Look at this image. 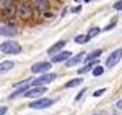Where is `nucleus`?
Segmentation results:
<instances>
[{"label": "nucleus", "mask_w": 122, "mask_h": 115, "mask_svg": "<svg viewBox=\"0 0 122 115\" xmlns=\"http://www.w3.org/2000/svg\"><path fill=\"white\" fill-rule=\"evenodd\" d=\"M17 11H18V15H20L21 18H30V17H32L34 6H32L30 2H28V0H23V2H20Z\"/></svg>", "instance_id": "obj_1"}, {"label": "nucleus", "mask_w": 122, "mask_h": 115, "mask_svg": "<svg viewBox=\"0 0 122 115\" xmlns=\"http://www.w3.org/2000/svg\"><path fill=\"white\" fill-rule=\"evenodd\" d=\"M0 51L5 52V54H18L21 51V46L17 43V41H12V40H8V41H3L0 45Z\"/></svg>", "instance_id": "obj_2"}, {"label": "nucleus", "mask_w": 122, "mask_h": 115, "mask_svg": "<svg viewBox=\"0 0 122 115\" xmlns=\"http://www.w3.org/2000/svg\"><path fill=\"white\" fill-rule=\"evenodd\" d=\"M53 103H55V100H52V98H38L30 103L29 107L30 109H46V107L52 106Z\"/></svg>", "instance_id": "obj_3"}, {"label": "nucleus", "mask_w": 122, "mask_h": 115, "mask_svg": "<svg viewBox=\"0 0 122 115\" xmlns=\"http://www.w3.org/2000/svg\"><path fill=\"white\" fill-rule=\"evenodd\" d=\"M121 58H122V49L119 48V49L113 51L108 57H107L105 66H107V68H113V66H116V64L119 63V60H121Z\"/></svg>", "instance_id": "obj_4"}, {"label": "nucleus", "mask_w": 122, "mask_h": 115, "mask_svg": "<svg viewBox=\"0 0 122 115\" xmlns=\"http://www.w3.org/2000/svg\"><path fill=\"white\" fill-rule=\"evenodd\" d=\"M55 78H56V75H55V74H43V75L38 77V78L32 80V84H34V86H44V84H47V83L53 81Z\"/></svg>", "instance_id": "obj_5"}, {"label": "nucleus", "mask_w": 122, "mask_h": 115, "mask_svg": "<svg viewBox=\"0 0 122 115\" xmlns=\"http://www.w3.org/2000/svg\"><path fill=\"white\" fill-rule=\"evenodd\" d=\"M47 92V89H46L44 86H35L34 89H28L25 92V97H28V98H40L43 94H46Z\"/></svg>", "instance_id": "obj_6"}, {"label": "nucleus", "mask_w": 122, "mask_h": 115, "mask_svg": "<svg viewBox=\"0 0 122 115\" xmlns=\"http://www.w3.org/2000/svg\"><path fill=\"white\" fill-rule=\"evenodd\" d=\"M49 69H52V63H49V61H40V63L34 64V66L30 68V71H32L34 74H46Z\"/></svg>", "instance_id": "obj_7"}, {"label": "nucleus", "mask_w": 122, "mask_h": 115, "mask_svg": "<svg viewBox=\"0 0 122 115\" xmlns=\"http://www.w3.org/2000/svg\"><path fill=\"white\" fill-rule=\"evenodd\" d=\"M32 6L40 12H46L51 8V3H49V0H32Z\"/></svg>", "instance_id": "obj_8"}, {"label": "nucleus", "mask_w": 122, "mask_h": 115, "mask_svg": "<svg viewBox=\"0 0 122 115\" xmlns=\"http://www.w3.org/2000/svg\"><path fill=\"white\" fill-rule=\"evenodd\" d=\"M72 57L70 51H64V52H58L55 57H52V63H61V61H67Z\"/></svg>", "instance_id": "obj_9"}, {"label": "nucleus", "mask_w": 122, "mask_h": 115, "mask_svg": "<svg viewBox=\"0 0 122 115\" xmlns=\"http://www.w3.org/2000/svg\"><path fill=\"white\" fill-rule=\"evenodd\" d=\"M84 57H86V54H84V52H79L76 57H73V58H69V60H67L66 66H67V68H72V66H75V64H79V63H81V61L84 60Z\"/></svg>", "instance_id": "obj_10"}, {"label": "nucleus", "mask_w": 122, "mask_h": 115, "mask_svg": "<svg viewBox=\"0 0 122 115\" xmlns=\"http://www.w3.org/2000/svg\"><path fill=\"white\" fill-rule=\"evenodd\" d=\"M64 45H66V41H64V40L56 41V43L53 45V46H51V48L47 49V54H49V55H55V54L58 52L60 49H63V48H64Z\"/></svg>", "instance_id": "obj_11"}, {"label": "nucleus", "mask_w": 122, "mask_h": 115, "mask_svg": "<svg viewBox=\"0 0 122 115\" xmlns=\"http://www.w3.org/2000/svg\"><path fill=\"white\" fill-rule=\"evenodd\" d=\"M17 34V31L14 28H9V26H0V35H5V37H12Z\"/></svg>", "instance_id": "obj_12"}, {"label": "nucleus", "mask_w": 122, "mask_h": 115, "mask_svg": "<svg viewBox=\"0 0 122 115\" xmlns=\"http://www.w3.org/2000/svg\"><path fill=\"white\" fill-rule=\"evenodd\" d=\"M12 68H14V61H9V60L2 61V63H0V74H5V72L11 71Z\"/></svg>", "instance_id": "obj_13"}, {"label": "nucleus", "mask_w": 122, "mask_h": 115, "mask_svg": "<svg viewBox=\"0 0 122 115\" xmlns=\"http://www.w3.org/2000/svg\"><path fill=\"white\" fill-rule=\"evenodd\" d=\"M101 54H102V51H101V49H96V51H93V52H90V54H89V57H86V58H84V60H86V61H87V63H90V61H93V60H96V58H98V57H99V55H101Z\"/></svg>", "instance_id": "obj_14"}, {"label": "nucleus", "mask_w": 122, "mask_h": 115, "mask_svg": "<svg viewBox=\"0 0 122 115\" xmlns=\"http://www.w3.org/2000/svg\"><path fill=\"white\" fill-rule=\"evenodd\" d=\"M79 84H82V78H73V80H70L69 83L64 84V87H75V86H79Z\"/></svg>", "instance_id": "obj_15"}, {"label": "nucleus", "mask_w": 122, "mask_h": 115, "mask_svg": "<svg viewBox=\"0 0 122 115\" xmlns=\"http://www.w3.org/2000/svg\"><path fill=\"white\" fill-rule=\"evenodd\" d=\"M99 32H101V29H99V28H92V29L89 31V34H87V38H89V40H90V38L96 37Z\"/></svg>", "instance_id": "obj_16"}, {"label": "nucleus", "mask_w": 122, "mask_h": 115, "mask_svg": "<svg viewBox=\"0 0 122 115\" xmlns=\"http://www.w3.org/2000/svg\"><path fill=\"white\" fill-rule=\"evenodd\" d=\"M92 72H93V75H95V77H99V75L104 74V68H102V66H95Z\"/></svg>", "instance_id": "obj_17"}, {"label": "nucleus", "mask_w": 122, "mask_h": 115, "mask_svg": "<svg viewBox=\"0 0 122 115\" xmlns=\"http://www.w3.org/2000/svg\"><path fill=\"white\" fill-rule=\"evenodd\" d=\"M92 68H93V63H92V61H90V63H89V64H86V66H84V68L78 69V74H86V72H89Z\"/></svg>", "instance_id": "obj_18"}, {"label": "nucleus", "mask_w": 122, "mask_h": 115, "mask_svg": "<svg viewBox=\"0 0 122 115\" xmlns=\"http://www.w3.org/2000/svg\"><path fill=\"white\" fill-rule=\"evenodd\" d=\"M75 41L76 43H86V41H89V38H87V35H76L75 37Z\"/></svg>", "instance_id": "obj_19"}, {"label": "nucleus", "mask_w": 122, "mask_h": 115, "mask_svg": "<svg viewBox=\"0 0 122 115\" xmlns=\"http://www.w3.org/2000/svg\"><path fill=\"white\" fill-rule=\"evenodd\" d=\"M104 92H105V89H99V91H96V92H93V97H101Z\"/></svg>", "instance_id": "obj_20"}, {"label": "nucleus", "mask_w": 122, "mask_h": 115, "mask_svg": "<svg viewBox=\"0 0 122 115\" xmlns=\"http://www.w3.org/2000/svg\"><path fill=\"white\" fill-rule=\"evenodd\" d=\"M114 9H119V11H122V0H119L117 3H114Z\"/></svg>", "instance_id": "obj_21"}, {"label": "nucleus", "mask_w": 122, "mask_h": 115, "mask_svg": "<svg viewBox=\"0 0 122 115\" xmlns=\"http://www.w3.org/2000/svg\"><path fill=\"white\" fill-rule=\"evenodd\" d=\"M84 94H86V89H82L81 92H79V94H78V95H76V98H75V100H76V101H78V100H81V97H82V95H84Z\"/></svg>", "instance_id": "obj_22"}, {"label": "nucleus", "mask_w": 122, "mask_h": 115, "mask_svg": "<svg viewBox=\"0 0 122 115\" xmlns=\"http://www.w3.org/2000/svg\"><path fill=\"white\" fill-rule=\"evenodd\" d=\"M8 112V107L6 106H2V107H0V115H5Z\"/></svg>", "instance_id": "obj_23"}, {"label": "nucleus", "mask_w": 122, "mask_h": 115, "mask_svg": "<svg viewBox=\"0 0 122 115\" xmlns=\"http://www.w3.org/2000/svg\"><path fill=\"white\" fill-rule=\"evenodd\" d=\"M114 25H116V23H114V22H113V23H110L108 26H105V31H108V29H112V28H114Z\"/></svg>", "instance_id": "obj_24"}, {"label": "nucleus", "mask_w": 122, "mask_h": 115, "mask_svg": "<svg viewBox=\"0 0 122 115\" xmlns=\"http://www.w3.org/2000/svg\"><path fill=\"white\" fill-rule=\"evenodd\" d=\"M116 106H117V109H122V100H119V101L116 103Z\"/></svg>", "instance_id": "obj_25"}, {"label": "nucleus", "mask_w": 122, "mask_h": 115, "mask_svg": "<svg viewBox=\"0 0 122 115\" xmlns=\"http://www.w3.org/2000/svg\"><path fill=\"white\" fill-rule=\"evenodd\" d=\"M72 11H73V12H79V11H81V6H76V8H73Z\"/></svg>", "instance_id": "obj_26"}]
</instances>
